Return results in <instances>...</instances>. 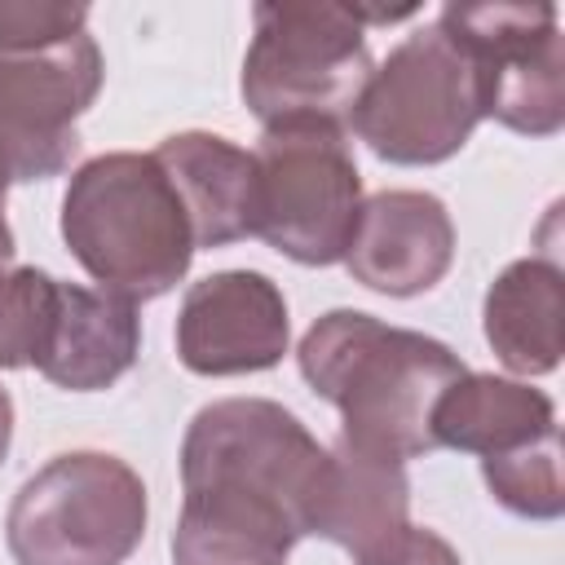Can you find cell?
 <instances>
[{"mask_svg":"<svg viewBox=\"0 0 565 565\" xmlns=\"http://www.w3.org/2000/svg\"><path fill=\"white\" fill-rule=\"evenodd\" d=\"M327 450L265 397L212 402L181 446L185 503L172 534L177 565H282L309 534Z\"/></svg>","mask_w":565,"mask_h":565,"instance_id":"cell-1","label":"cell"},{"mask_svg":"<svg viewBox=\"0 0 565 565\" xmlns=\"http://www.w3.org/2000/svg\"><path fill=\"white\" fill-rule=\"evenodd\" d=\"M300 371L313 393L340 406V441L397 463L437 450V402L468 375L441 340L384 327L358 309H335L309 327L300 340Z\"/></svg>","mask_w":565,"mask_h":565,"instance_id":"cell-2","label":"cell"},{"mask_svg":"<svg viewBox=\"0 0 565 565\" xmlns=\"http://www.w3.org/2000/svg\"><path fill=\"white\" fill-rule=\"evenodd\" d=\"M62 238L119 300H154L194 256L190 216L154 154L88 159L62 203Z\"/></svg>","mask_w":565,"mask_h":565,"instance_id":"cell-3","label":"cell"},{"mask_svg":"<svg viewBox=\"0 0 565 565\" xmlns=\"http://www.w3.org/2000/svg\"><path fill=\"white\" fill-rule=\"evenodd\" d=\"M362 4L282 0L256 4V40L243 62V97L265 119H322L353 115L375 66L366 53Z\"/></svg>","mask_w":565,"mask_h":565,"instance_id":"cell-4","label":"cell"},{"mask_svg":"<svg viewBox=\"0 0 565 565\" xmlns=\"http://www.w3.org/2000/svg\"><path fill=\"white\" fill-rule=\"evenodd\" d=\"M4 534L18 565H124L146 534V486L115 455H57L18 490Z\"/></svg>","mask_w":565,"mask_h":565,"instance_id":"cell-5","label":"cell"},{"mask_svg":"<svg viewBox=\"0 0 565 565\" xmlns=\"http://www.w3.org/2000/svg\"><path fill=\"white\" fill-rule=\"evenodd\" d=\"M362 181L340 124L278 119L256 146V234L300 265L344 260Z\"/></svg>","mask_w":565,"mask_h":565,"instance_id":"cell-6","label":"cell"},{"mask_svg":"<svg viewBox=\"0 0 565 565\" xmlns=\"http://www.w3.org/2000/svg\"><path fill=\"white\" fill-rule=\"evenodd\" d=\"M481 119V88L472 57L441 22L406 35L362 88L349 124L393 163L450 159Z\"/></svg>","mask_w":565,"mask_h":565,"instance_id":"cell-7","label":"cell"},{"mask_svg":"<svg viewBox=\"0 0 565 565\" xmlns=\"http://www.w3.org/2000/svg\"><path fill=\"white\" fill-rule=\"evenodd\" d=\"M437 22L477 66L481 115L530 137L565 124V44L552 4H446Z\"/></svg>","mask_w":565,"mask_h":565,"instance_id":"cell-8","label":"cell"},{"mask_svg":"<svg viewBox=\"0 0 565 565\" xmlns=\"http://www.w3.org/2000/svg\"><path fill=\"white\" fill-rule=\"evenodd\" d=\"M102 88V53L88 31L0 53V141L13 154L18 181L62 172L79 146L75 119Z\"/></svg>","mask_w":565,"mask_h":565,"instance_id":"cell-9","label":"cell"},{"mask_svg":"<svg viewBox=\"0 0 565 565\" xmlns=\"http://www.w3.org/2000/svg\"><path fill=\"white\" fill-rule=\"evenodd\" d=\"M287 349L282 291L252 269H225L185 291L177 353L194 375L265 371Z\"/></svg>","mask_w":565,"mask_h":565,"instance_id":"cell-10","label":"cell"},{"mask_svg":"<svg viewBox=\"0 0 565 565\" xmlns=\"http://www.w3.org/2000/svg\"><path fill=\"white\" fill-rule=\"evenodd\" d=\"M455 256V230L441 199L419 190H384L362 203L349 238V274L384 296H415L441 282Z\"/></svg>","mask_w":565,"mask_h":565,"instance_id":"cell-11","label":"cell"},{"mask_svg":"<svg viewBox=\"0 0 565 565\" xmlns=\"http://www.w3.org/2000/svg\"><path fill=\"white\" fill-rule=\"evenodd\" d=\"M168 172L194 247H225L256 234V154L212 132H177L154 150Z\"/></svg>","mask_w":565,"mask_h":565,"instance_id":"cell-12","label":"cell"},{"mask_svg":"<svg viewBox=\"0 0 565 565\" xmlns=\"http://www.w3.org/2000/svg\"><path fill=\"white\" fill-rule=\"evenodd\" d=\"M406 530V472L397 459L366 455L349 441L327 450V468L313 494L309 534L349 547L358 561L380 552Z\"/></svg>","mask_w":565,"mask_h":565,"instance_id":"cell-13","label":"cell"},{"mask_svg":"<svg viewBox=\"0 0 565 565\" xmlns=\"http://www.w3.org/2000/svg\"><path fill=\"white\" fill-rule=\"evenodd\" d=\"M141 344V327L128 300L110 291H88L75 282H57V313L49 331V349L40 358V375L71 393H93L115 384Z\"/></svg>","mask_w":565,"mask_h":565,"instance_id":"cell-14","label":"cell"},{"mask_svg":"<svg viewBox=\"0 0 565 565\" xmlns=\"http://www.w3.org/2000/svg\"><path fill=\"white\" fill-rule=\"evenodd\" d=\"M556 433V411L539 388L494 380V375H463L446 388L433 415L437 446L472 450L481 459L512 455L539 437Z\"/></svg>","mask_w":565,"mask_h":565,"instance_id":"cell-15","label":"cell"},{"mask_svg":"<svg viewBox=\"0 0 565 565\" xmlns=\"http://www.w3.org/2000/svg\"><path fill=\"white\" fill-rule=\"evenodd\" d=\"M486 335L512 371H552L565 344L561 269L552 260H516L486 296Z\"/></svg>","mask_w":565,"mask_h":565,"instance_id":"cell-16","label":"cell"},{"mask_svg":"<svg viewBox=\"0 0 565 565\" xmlns=\"http://www.w3.org/2000/svg\"><path fill=\"white\" fill-rule=\"evenodd\" d=\"M57 313V278L44 269L0 274V366H40Z\"/></svg>","mask_w":565,"mask_h":565,"instance_id":"cell-17","label":"cell"},{"mask_svg":"<svg viewBox=\"0 0 565 565\" xmlns=\"http://www.w3.org/2000/svg\"><path fill=\"white\" fill-rule=\"evenodd\" d=\"M481 472L499 503H508L521 516H561L565 508V481H561V437L547 433L512 455L481 459Z\"/></svg>","mask_w":565,"mask_h":565,"instance_id":"cell-18","label":"cell"},{"mask_svg":"<svg viewBox=\"0 0 565 565\" xmlns=\"http://www.w3.org/2000/svg\"><path fill=\"white\" fill-rule=\"evenodd\" d=\"M88 22L84 4H0V53L40 49L66 35H79Z\"/></svg>","mask_w":565,"mask_h":565,"instance_id":"cell-19","label":"cell"},{"mask_svg":"<svg viewBox=\"0 0 565 565\" xmlns=\"http://www.w3.org/2000/svg\"><path fill=\"white\" fill-rule=\"evenodd\" d=\"M362 565H459L455 547L433 534V530H415L406 525L397 539H388L380 552H371Z\"/></svg>","mask_w":565,"mask_h":565,"instance_id":"cell-20","label":"cell"},{"mask_svg":"<svg viewBox=\"0 0 565 565\" xmlns=\"http://www.w3.org/2000/svg\"><path fill=\"white\" fill-rule=\"evenodd\" d=\"M9 181H18V168H13L9 146L0 141V269H4L9 256H13V234H9V225H4V190H9Z\"/></svg>","mask_w":565,"mask_h":565,"instance_id":"cell-21","label":"cell"},{"mask_svg":"<svg viewBox=\"0 0 565 565\" xmlns=\"http://www.w3.org/2000/svg\"><path fill=\"white\" fill-rule=\"evenodd\" d=\"M9 433H13V402H9V393L0 388V459H4V450H9Z\"/></svg>","mask_w":565,"mask_h":565,"instance_id":"cell-22","label":"cell"}]
</instances>
